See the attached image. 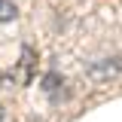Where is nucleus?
<instances>
[{
    "label": "nucleus",
    "mask_w": 122,
    "mask_h": 122,
    "mask_svg": "<svg viewBox=\"0 0 122 122\" xmlns=\"http://www.w3.org/2000/svg\"><path fill=\"white\" fill-rule=\"evenodd\" d=\"M122 73V58L119 55H113V58H98L92 61L89 67H86V76H89L92 82H110V79H116V76Z\"/></svg>",
    "instance_id": "nucleus-1"
},
{
    "label": "nucleus",
    "mask_w": 122,
    "mask_h": 122,
    "mask_svg": "<svg viewBox=\"0 0 122 122\" xmlns=\"http://www.w3.org/2000/svg\"><path fill=\"white\" fill-rule=\"evenodd\" d=\"M15 18V3L12 0H0V21H12Z\"/></svg>",
    "instance_id": "nucleus-2"
},
{
    "label": "nucleus",
    "mask_w": 122,
    "mask_h": 122,
    "mask_svg": "<svg viewBox=\"0 0 122 122\" xmlns=\"http://www.w3.org/2000/svg\"><path fill=\"white\" fill-rule=\"evenodd\" d=\"M43 89L49 92V95H55V92H58V73H46V79H43Z\"/></svg>",
    "instance_id": "nucleus-3"
},
{
    "label": "nucleus",
    "mask_w": 122,
    "mask_h": 122,
    "mask_svg": "<svg viewBox=\"0 0 122 122\" xmlns=\"http://www.w3.org/2000/svg\"><path fill=\"white\" fill-rule=\"evenodd\" d=\"M3 119H6V113H3V107H0V122H3Z\"/></svg>",
    "instance_id": "nucleus-4"
}]
</instances>
